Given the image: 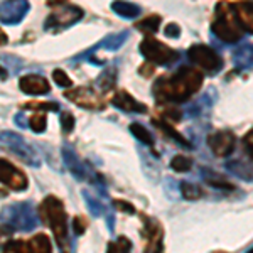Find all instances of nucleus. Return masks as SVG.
Returning <instances> with one entry per match:
<instances>
[{
	"label": "nucleus",
	"instance_id": "c85d7f7f",
	"mask_svg": "<svg viewBox=\"0 0 253 253\" xmlns=\"http://www.w3.org/2000/svg\"><path fill=\"white\" fill-rule=\"evenodd\" d=\"M75 117L71 115L69 112H63L61 113V126H63L64 133H69L73 132V128H75Z\"/></svg>",
	"mask_w": 253,
	"mask_h": 253
},
{
	"label": "nucleus",
	"instance_id": "39448f33",
	"mask_svg": "<svg viewBox=\"0 0 253 253\" xmlns=\"http://www.w3.org/2000/svg\"><path fill=\"white\" fill-rule=\"evenodd\" d=\"M187 58L193 64L198 68L205 69L210 75H216L219 69L223 68V59L214 49L205 46V44H196V46L189 47L187 51Z\"/></svg>",
	"mask_w": 253,
	"mask_h": 253
},
{
	"label": "nucleus",
	"instance_id": "aec40b11",
	"mask_svg": "<svg viewBox=\"0 0 253 253\" xmlns=\"http://www.w3.org/2000/svg\"><path fill=\"white\" fill-rule=\"evenodd\" d=\"M159 26H161V17H159V15H149V17H145V19H142V20H138V22H135L137 29L142 31L147 36L157 32Z\"/></svg>",
	"mask_w": 253,
	"mask_h": 253
},
{
	"label": "nucleus",
	"instance_id": "0eeeda50",
	"mask_svg": "<svg viewBox=\"0 0 253 253\" xmlns=\"http://www.w3.org/2000/svg\"><path fill=\"white\" fill-rule=\"evenodd\" d=\"M3 253H52L47 235L38 233L29 240H14L5 243Z\"/></svg>",
	"mask_w": 253,
	"mask_h": 253
},
{
	"label": "nucleus",
	"instance_id": "bb28decb",
	"mask_svg": "<svg viewBox=\"0 0 253 253\" xmlns=\"http://www.w3.org/2000/svg\"><path fill=\"white\" fill-rule=\"evenodd\" d=\"M24 108H34V110H44V112H49V110H52V112H58L59 110V105L54 103V101H29V103L24 105Z\"/></svg>",
	"mask_w": 253,
	"mask_h": 253
},
{
	"label": "nucleus",
	"instance_id": "a878e982",
	"mask_svg": "<svg viewBox=\"0 0 253 253\" xmlns=\"http://www.w3.org/2000/svg\"><path fill=\"white\" fill-rule=\"evenodd\" d=\"M181 193H182V198L189 199V201L201 198V191H199V187L196 184H191V182H187V181L181 182Z\"/></svg>",
	"mask_w": 253,
	"mask_h": 253
},
{
	"label": "nucleus",
	"instance_id": "ddd939ff",
	"mask_svg": "<svg viewBox=\"0 0 253 253\" xmlns=\"http://www.w3.org/2000/svg\"><path fill=\"white\" fill-rule=\"evenodd\" d=\"M29 12L27 0H5L2 5V22L3 24H17Z\"/></svg>",
	"mask_w": 253,
	"mask_h": 253
},
{
	"label": "nucleus",
	"instance_id": "2eb2a0df",
	"mask_svg": "<svg viewBox=\"0 0 253 253\" xmlns=\"http://www.w3.org/2000/svg\"><path fill=\"white\" fill-rule=\"evenodd\" d=\"M112 105L126 113H145L147 112V107L144 103H138L135 98L132 95H128L126 91H124V89L115 93V96L112 98Z\"/></svg>",
	"mask_w": 253,
	"mask_h": 253
},
{
	"label": "nucleus",
	"instance_id": "6ab92c4d",
	"mask_svg": "<svg viewBox=\"0 0 253 253\" xmlns=\"http://www.w3.org/2000/svg\"><path fill=\"white\" fill-rule=\"evenodd\" d=\"M235 64L240 69L243 68H250L253 64V47L250 46H243L235 51Z\"/></svg>",
	"mask_w": 253,
	"mask_h": 253
},
{
	"label": "nucleus",
	"instance_id": "b1692460",
	"mask_svg": "<svg viewBox=\"0 0 253 253\" xmlns=\"http://www.w3.org/2000/svg\"><path fill=\"white\" fill-rule=\"evenodd\" d=\"M46 122H47V117L44 112H36L34 115L29 118V126L32 132L36 133H42L46 130Z\"/></svg>",
	"mask_w": 253,
	"mask_h": 253
},
{
	"label": "nucleus",
	"instance_id": "c756f323",
	"mask_svg": "<svg viewBox=\"0 0 253 253\" xmlns=\"http://www.w3.org/2000/svg\"><path fill=\"white\" fill-rule=\"evenodd\" d=\"M73 228H75V233L81 236L84 233V230L88 228V221L84 218H81V216H78V218L73 219Z\"/></svg>",
	"mask_w": 253,
	"mask_h": 253
},
{
	"label": "nucleus",
	"instance_id": "473e14b6",
	"mask_svg": "<svg viewBox=\"0 0 253 253\" xmlns=\"http://www.w3.org/2000/svg\"><path fill=\"white\" fill-rule=\"evenodd\" d=\"M245 149H247V152H248V156H250L253 159V130L250 133H247L245 135Z\"/></svg>",
	"mask_w": 253,
	"mask_h": 253
},
{
	"label": "nucleus",
	"instance_id": "cd10ccee",
	"mask_svg": "<svg viewBox=\"0 0 253 253\" xmlns=\"http://www.w3.org/2000/svg\"><path fill=\"white\" fill-rule=\"evenodd\" d=\"M52 78H54L56 84H59L61 88H71L73 86L71 78H69L63 69H54V71H52Z\"/></svg>",
	"mask_w": 253,
	"mask_h": 253
},
{
	"label": "nucleus",
	"instance_id": "72a5a7b5",
	"mask_svg": "<svg viewBox=\"0 0 253 253\" xmlns=\"http://www.w3.org/2000/svg\"><path fill=\"white\" fill-rule=\"evenodd\" d=\"M138 73L149 78V76H152V73H154V64H152V63H147V64H144V66L138 68Z\"/></svg>",
	"mask_w": 253,
	"mask_h": 253
},
{
	"label": "nucleus",
	"instance_id": "393cba45",
	"mask_svg": "<svg viewBox=\"0 0 253 253\" xmlns=\"http://www.w3.org/2000/svg\"><path fill=\"white\" fill-rule=\"evenodd\" d=\"M206 184L218 187V189H226V191H233L235 186L230 181H226L224 177H221L219 174H210L206 175Z\"/></svg>",
	"mask_w": 253,
	"mask_h": 253
},
{
	"label": "nucleus",
	"instance_id": "20e7f679",
	"mask_svg": "<svg viewBox=\"0 0 253 253\" xmlns=\"http://www.w3.org/2000/svg\"><path fill=\"white\" fill-rule=\"evenodd\" d=\"M140 52L147 59V63L157 64V66H170L181 58L177 51L166 46L164 42L152 38H147L140 42Z\"/></svg>",
	"mask_w": 253,
	"mask_h": 253
},
{
	"label": "nucleus",
	"instance_id": "dca6fc26",
	"mask_svg": "<svg viewBox=\"0 0 253 253\" xmlns=\"http://www.w3.org/2000/svg\"><path fill=\"white\" fill-rule=\"evenodd\" d=\"M152 124L156 125L159 130H162V132H164L169 138H172V140L177 142V144L184 145V147H187V149H191V147H193L184 138V135H181V133H179L177 130H175L172 125H170V122L167 120V118H152Z\"/></svg>",
	"mask_w": 253,
	"mask_h": 253
},
{
	"label": "nucleus",
	"instance_id": "4be33fe9",
	"mask_svg": "<svg viewBox=\"0 0 253 253\" xmlns=\"http://www.w3.org/2000/svg\"><path fill=\"white\" fill-rule=\"evenodd\" d=\"M130 132H132V135L135 137L137 140L144 142L145 145H150V147L154 145V137H152V133H150L144 125H140V124H132V125H130Z\"/></svg>",
	"mask_w": 253,
	"mask_h": 253
},
{
	"label": "nucleus",
	"instance_id": "f257e3e1",
	"mask_svg": "<svg viewBox=\"0 0 253 253\" xmlns=\"http://www.w3.org/2000/svg\"><path fill=\"white\" fill-rule=\"evenodd\" d=\"M203 81H205V76L201 71L191 66H182L170 75L161 76L154 84L152 91L159 101L181 103V101L189 100L203 86Z\"/></svg>",
	"mask_w": 253,
	"mask_h": 253
},
{
	"label": "nucleus",
	"instance_id": "4468645a",
	"mask_svg": "<svg viewBox=\"0 0 253 253\" xmlns=\"http://www.w3.org/2000/svg\"><path fill=\"white\" fill-rule=\"evenodd\" d=\"M240 27L245 32L253 34V0H242V2L231 3Z\"/></svg>",
	"mask_w": 253,
	"mask_h": 253
},
{
	"label": "nucleus",
	"instance_id": "6e6552de",
	"mask_svg": "<svg viewBox=\"0 0 253 253\" xmlns=\"http://www.w3.org/2000/svg\"><path fill=\"white\" fill-rule=\"evenodd\" d=\"M64 98H68L71 103L78 105L81 108L86 110H103L105 103L100 98V95L95 89L88 88V86H78L73 89H66L64 91Z\"/></svg>",
	"mask_w": 253,
	"mask_h": 253
},
{
	"label": "nucleus",
	"instance_id": "a211bd4d",
	"mask_svg": "<svg viewBox=\"0 0 253 253\" xmlns=\"http://www.w3.org/2000/svg\"><path fill=\"white\" fill-rule=\"evenodd\" d=\"M117 83V69L115 68H108L105 69L103 73H101L100 76H98L96 80V86L101 89V91H110V89H113Z\"/></svg>",
	"mask_w": 253,
	"mask_h": 253
},
{
	"label": "nucleus",
	"instance_id": "2f4dec72",
	"mask_svg": "<svg viewBox=\"0 0 253 253\" xmlns=\"http://www.w3.org/2000/svg\"><path fill=\"white\" fill-rule=\"evenodd\" d=\"M179 34H181V27L177 26V24L170 22L166 26V36L167 38H172V39H177Z\"/></svg>",
	"mask_w": 253,
	"mask_h": 253
},
{
	"label": "nucleus",
	"instance_id": "f704fd0d",
	"mask_svg": "<svg viewBox=\"0 0 253 253\" xmlns=\"http://www.w3.org/2000/svg\"><path fill=\"white\" fill-rule=\"evenodd\" d=\"M248 253H253V252H248Z\"/></svg>",
	"mask_w": 253,
	"mask_h": 253
},
{
	"label": "nucleus",
	"instance_id": "5701e85b",
	"mask_svg": "<svg viewBox=\"0 0 253 253\" xmlns=\"http://www.w3.org/2000/svg\"><path fill=\"white\" fill-rule=\"evenodd\" d=\"M170 167H172V170H175V172H187L193 167V159L179 154V156H175L170 161Z\"/></svg>",
	"mask_w": 253,
	"mask_h": 253
},
{
	"label": "nucleus",
	"instance_id": "9b49d317",
	"mask_svg": "<svg viewBox=\"0 0 253 253\" xmlns=\"http://www.w3.org/2000/svg\"><path fill=\"white\" fill-rule=\"evenodd\" d=\"M142 233L147 238L145 253H164V247H162V228L157 223V219L145 218L144 231Z\"/></svg>",
	"mask_w": 253,
	"mask_h": 253
},
{
	"label": "nucleus",
	"instance_id": "412c9836",
	"mask_svg": "<svg viewBox=\"0 0 253 253\" xmlns=\"http://www.w3.org/2000/svg\"><path fill=\"white\" fill-rule=\"evenodd\" d=\"M126 38H128V34H126V32L110 34L103 41H101V42L98 44L96 47H105V49H108V51H115V49H118L120 46H124V42L126 41Z\"/></svg>",
	"mask_w": 253,
	"mask_h": 253
},
{
	"label": "nucleus",
	"instance_id": "f3484780",
	"mask_svg": "<svg viewBox=\"0 0 253 253\" xmlns=\"http://www.w3.org/2000/svg\"><path fill=\"white\" fill-rule=\"evenodd\" d=\"M112 10L124 19H135L140 15V7L132 2H125V0H113Z\"/></svg>",
	"mask_w": 253,
	"mask_h": 253
},
{
	"label": "nucleus",
	"instance_id": "9d476101",
	"mask_svg": "<svg viewBox=\"0 0 253 253\" xmlns=\"http://www.w3.org/2000/svg\"><path fill=\"white\" fill-rule=\"evenodd\" d=\"M0 177H2V184L9 186L14 191H26L29 186V179L27 175L15 167L14 164H10L9 161L2 159V167H0Z\"/></svg>",
	"mask_w": 253,
	"mask_h": 253
},
{
	"label": "nucleus",
	"instance_id": "7ed1b4c3",
	"mask_svg": "<svg viewBox=\"0 0 253 253\" xmlns=\"http://www.w3.org/2000/svg\"><path fill=\"white\" fill-rule=\"evenodd\" d=\"M211 32L219 41L226 44H235L242 39L243 29L240 27L236 15L233 12V5L228 2H218L214 10V20L211 24Z\"/></svg>",
	"mask_w": 253,
	"mask_h": 253
},
{
	"label": "nucleus",
	"instance_id": "7c9ffc66",
	"mask_svg": "<svg viewBox=\"0 0 253 253\" xmlns=\"http://www.w3.org/2000/svg\"><path fill=\"white\" fill-rule=\"evenodd\" d=\"M113 206H115L117 210L124 211V213H128V214L135 213V208H133V205H130V203H126V201H122V199H115V201H113Z\"/></svg>",
	"mask_w": 253,
	"mask_h": 253
},
{
	"label": "nucleus",
	"instance_id": "1a4fd4ad",
	"mask_svg": "<svg viewBox=\"0 0 253 253\" xmlns=\"http://www.w3.org/2000/svg\"><path fill=\"white\" fill-rule=\"evenodd\" d=\"M208 145L216 157H228L236 147V137L230 130H218L208 137Z\"/></svg>",
	"mask_w": 253,
	"mask_h": 253
},
{
	"label": "nucleus",
	"instance_id": "f03ea898",
	"mask_svg": "<svg viewBox=\"0 0 253 253\" xmlns=\"http://www.w3.org/2000/svg\"><path fill=\"white\" fill-rule=\"evenodd\" d=\"M39 216L52 230L56 243L64 253L69 252V236H68V216L64 205L56 196H47L39 206Z\"/></svg>",
	"mask_w": 253,
	"mask_h": 253
},
{
	"label": "nucleus",
	"instance_id": "423d86ee",
	"mask_svg": "<svg viewBox=\"0 0 253 253\" xmlns=\"http://www.w3.org/2000/svg\"><path fill=\"white\" fill-rule=\"evenodd\" d=\"M84 12L83 9L76 5H63L59 9L52 10V14L49 15L44 22V29L46 31H63L66 27H71L73 24H76L80 19H83Z\"/></svg>",
	"mask_w": 253,
	"mask_h": 253
},
{
	"label": "nucleus",
	"instance_id": "f8f14e48",
	"mask_svg": "<svg viewBox=\"0 0 253 253\" xmlns=\"http://www.w3.org/2000/svg\"><path fill=\"white\" fill-rule=\"evenodd\" d=\"M19 88L22 89L26 95L31 96H41L47 95L51 91L49 81L41 75H26L19 80Z\"/></svg>",
	"mask_w": 253,
	"mask_h": 253
}]
</instances>
